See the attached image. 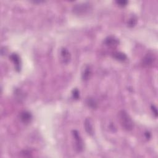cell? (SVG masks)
I'll list each match as a JSON object with an SVG mask.
<instances>
[{
	"label": "cell",
	"instance_id": "cell-5",
	"mask_svg": "<svg viewBox=\"0 0 158 158\" xmlns=\"http://www.w3.org/2000/svg\"><path fill=\"white\" fill-rule=\"evenodd\" d=\"M9 58L14 63L15 66V69L17 72H19L21 71V59L19 55L16 53H13L9 56Z\"/></svg>",
	"mask_w": 158,
	"mask_h": 158
},
{
	"label": "cell",
	"instance_id": "cell-9",
	"mask_svg": "<svg viewBox=\"0 0 158 158\" xmlns=\"http://www.w3.org/2000/svg\"><path fill=\"white\" fill-rule=\"evenodd\" d=\"M104 43L106 44V45L110 47H115L118 45L119 42H118V40L116 38L114 37L110 36L107 37L105 39Z\"/></svg>",
	"mask_w": 158,
	"mask_h": 158
},
{
	"label": "cell",
	"instance_id": "cell-3",
	"mask_svg": "<svg viewBox=\"0 0 158 158\" xmlns=\"http://www.w3.org/2000/svg\"><path fill=\"white\" fill-rule=\"evenodd\" d=\"M72 136L74 137V139L75 140V149L78 152H81L83 151L84 148L83 142L82 139V138L79 134L78 132L74 130L72 132Z\"/></svg>",
	"mask_w": 158,
	"mask_h": 158
},
{
	"label": "cell",
	"instance_id": "cell-16",
	"mask_svg": "<svg viewBox=\"0 0 158 158\" xmlns=\"http://www.w3.org/2000/svg\"><path fill=\"white\" fill-rule=\"evenodd\" d=\"M116 3L120 6H122V7H124L125 6H126L128 3V1H125V0H121V1H116Z\"/></svg>",
	"mask_w": 158,
	"mask_h": 158
},
{
	"label": "cell",
	"instance_id": "cell-8",
	"mask_svg": "<svg viewBox=\"0 0 158 158\" xmlns=\"http://www.w3.org/2000/svg\"><path fill=\"white\" fill-rule=\"evenodd\" d=\"M20 118H21V120L22 121L23 123L28 124L29 122H31L32 119V116L31 113L25 111L21 113V115H20Z\"/></svg>",
	"mask_w": 158,
	"mask_h": 158
},
{
	"label": "cell",
	"instance_id": "cell-6",
	"mask_svg": "<svg viewBox=\"0 0 158 158\" xmlns=\"http://www.w3.org/2000/svg\"><path fill=\"white\" fill-rule=\"evenodd\" d=\"M154 61V56L153 54L148 53L143 58L142 64L145 67H150L153 65Z\"/></svg>",
	"mask_w": 158,
	"mask_h": 158
},
{
	"label": "cell",
	"instance_id": "cell-4",
	"mask_svg": "<svg viewBox=\"0 0 158 158\" xmlns=\"http://www.w3.org/2000/svg\"><path fill=\"white\" fill-rule=\"evenodd\" d=\"M85 129L86 133L90 136L93 135L94 134V128H93V121L91 118L88 117L85 120L84 122Z\"/></svg>",
	"mask_w": 158,
	"mask_h": 158
},
{
	"label": "cell",
	"instance_id": "cell-11",
	"mask_svg": "<svg viewBox=\"0 0 158 158\" xmlns=\"http://www.w3.org/2000/svg\"><path fill=\"white\" fill-rule=\"evenodd\" d=\"M86 104L88 107L92 109H95L97 107V102L93 98L89 97L86 100Z\"/></svg>",
	"mask_w": 158,
	"mask_h": 158
},
{
	"label": "cell",
	"instance_id": "cell-15",
	"mask_svg": "<svg viewBox=\"0 0 158 158\" xmlns=\"http://www.w3.org/2000/svg\"><path fill=\"white\" fill-rule=\"evenodd\" d=\"M72 96L75 100H78V99L80 98V93H79V91L77 88H75L72 91Z\"/></svg>",
	"mask_w": 158,
	"mask_h": 158
},
{
	"label": "cell",
	"instance_id": "cell-2",
	"mask_svg": "<svg viewBox=\"0 0 158 158\" xmlns=\"http://www.w3.org/2000/svg\"><path fill=\"white\" fill-rule=\"evenodd\" d=\"M90 9L91 6L89 3H80L75 4L73 7V12L77 15H83L86 14Z\"/></svg>",
	"mask_w": 158,
	"mask_h": 158
},
{
	"label": "cell",
	"instance_id": "cell-10",
	"mask_svg": "<svg viewBox=\"0 0 158 158\" xmlns=\"http://www.w3.org/2000/svg\"><path fill=\"white\" fill-rule=\"evenodd\" d=\"M113 56L114 59H116V60L122 62L125 61L127 58V56L124 53L121 52H115L113 53Z\"/></svg>",
	"mask_w": 158,
	"mask_h": 158
},
{
	"label": "cell",
	"instance_id": "cell-12",
	"mask_svg": "<svg viewBox=\"0 0 158 158\" xmlns=\"http://www.w3.org/2000/svg\"><path fill=\"white\" fill-rule=\"evenodd\" d=\"M91 75V69L90 67H86L83 71V73L82 74V78L83 80H87L88 79L90 78V76Z\"/></svg>",
	"mask_w": 158,
	"mask_h": 158
},
{
	"label": "cell",
	"instance_id": "cell-13",
	"mask_svg": "<svg viewBox=\"0 0 158 158\" xmlns=\"http://www.w3.org/2000/svg\"><path fill=\"white\" fill-rule=\"evenodd\" d=\"M136 22H137L136 18L135 17H132L129 20H128V26L130 27H133L136 25Z\"/></svg>",
	"mask_w": 158,
	"mask_h": 158
},
{
	"label": "cell",
	"instance_id": "cell-7",
	"mask_svg": "<svg viewBox=\"0 0 158 158\" xmlns=\"http://www.w3.org/2000/svg\"><path fill=\"white\" fill-rule=\"evenodd\" d=\"M61 60L63 63L67 64L71 60V53L67 50V49L63 48L61 50Z\"/></svg>",
	"mask_w": 158,
	"mask_h": 158
},
{
	"label": "cell",
	"instance_id": "cell-17",
	"mask_svg": "<svg viewBox=\"0 0 158 158\" xmlns=\"http://www.w3.org/2000/svg\"><path fill=\"white\" fill-rule=\"evenodd\" d=\"M151 110H152V111H153V114H154L155 117H157V111L156 107L154 106H151Z\"/></svg>",
	"mask_w": 158,
	"mask_h": 158
},
{
	"label": "cell",
	"instance_id": "cell-14",
	"mask_svg": "<svg viewBox=\"0 0 158 158\" xmlns=\"http://www.w3.org/2000/svg\"><path fill=\"white\" fill-rule=\"evenodd\" d=\"M20 156L23 157H32V153L30 151L23 150L20 153Z\"/></svg>",
	"mask_w": 158,
	"mask_h": 158
},
{
	"label": "cell",
	"instance_id": "cell-18",
	"mask_svg": "<svg viewBox=\"0 0 158 158\" xmlns=\"http://www.w3.org/2000/svg\"><path fill=\"white\" fill-rule=\"evenodd\" d=\"M145 136H146V138H147V139H149V138H151V133H150V132H146L145 133Z\"/></svg>",
	"mask_w": 158,
	"mask_h": 158
},
{
	"label": "cell",
	"instance_id": "cell-1",
	"mask_svg": "<svg viewBox=\"0 0 158 158\" xmlns=\"http://www.w3.org/2000/svg\"><path fill=\"white\" fill-rule=\"evenodd\" d=\"M118 121L122 127L127 131H130L133 128V122L128 114L125 111L122 110L118 113Z\"/></svg>",
	"mask_w": 158,
	"mask_h": 158
}]
</instances>
